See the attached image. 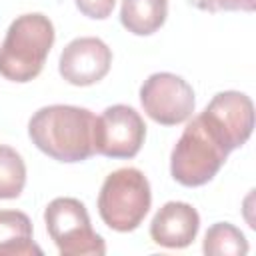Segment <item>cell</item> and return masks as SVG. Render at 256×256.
<instances>
[{"label":"cell","mask_w":256,"mask_h":256,"mask_svg":"<svg viewBox=\"0 0 256 256\" xmlns=\"http://www.w3.org/2000/svg\"><path fill=\"white\" fill-rule=\"evenodd\" d=\"M168 16V0H122L120 22L122 26L136 34H154Z\"/></svg>","instance_id":"cell-12"},{"label":"cell","mask_w":256,"mask_h":256,"mask_svg":"<svg viewBox=\"0 0 256 256\" xmlns=\"http://www.w3.org/2000/svg\"><path fill=\"white\" fill-rule=\"evenodd\" d=\"M146 138L142 116L124 104L108 106L94 122V154L106 158H134Z\"/></svg>","instance_id":"cell-6"},{"label":"cell","mask_w":256,"mask_h":256,"mask_svg":"<svg viewBox=\"0 0 256 256\" xmlns=\"http://www.w3.org/2000/svg\"><path fill=\"white\" fill-rule=\"evenodd\" d=\"M200 216L188 202H166L150 222V238L164 248H186L194 242Z\"/></svg>","instance_id":"cell-10"},{"label":"cell","mask_w":256,"mask_h":256,"mask_svg":"<svg viewBox=\"0 0 256 256\" xmlns=\"http://www.w3.org/2000/svg\"><path fill=\"white\" fill-rule=\"evenodd\" d=\"M96 116L88 108L52 104L44 106L28 122L32 144L58 162H82L94 154Z\"/></svg>","instance_id":"cell-1"},{"label":"cell","mask_w":256,"mask_h":256,"mask_svg":"<svg viewBox=\"0 0 256 256\" xmlns=\"http://www.w3.org/2000/svg\"><path fill=\"white\" fill-rule=\"evenodd\" d=\"M46 230L62 256H102L106 244L92 230L86 206L76 198H54L44 212Z\"/></svg>","instance_id":"cell-5"},{"label":"cell","mask_w":256,"mask_h":256,"mask_svg":"<svg viewBox=\"0 0 256 256\" xmlns=\"http://www.w3.org/2000/svg\"><path fill=\"white\" fill-rule=\"evenodd\" d=\"M230 150L224 146L220 136L198 114L192 122H188L172 150V178L182 186H202L218 174Z\"/></svg>","instance_id":"cell-3"},{"label":"cell","mask_w":256,"mask_h":256,"mask_svg":"<svg viewBox=\"0 0 256 256\" xmlns=\"http://www.w3.org/2000/svg\"><path fill=\"white\" fill-rule=\"evenodd\" d=\"M112 64V50L94 36L76 38L60 54L58 70L62 78L74 86H90L100 82Z\"/></svg>","instance_id":"cell-9"},{"label":"cell","mask_w":256,"mask_h":256,"mask_svg":"<svg viewBox=\"0 0 256 256\" xmlns=\"http://www.w3.org/2000/svg\"><path fill=\"white\" fill-rule=\"evenodd\" d=\"M40 256L32 240V222L20 210H0V256Z\"/></svg>","instance_id":"cell-11"},{"label":"cell","mask_w":256,"mask_h":256,"mask_svg":"<svg viewBox=\"0 0 256 256\" xmlns=\"http://www.w3.org/2000/svg\"><path fill=\"white\" fill-rule=\"evenodd\" d=\"M78 10L88 16V18H96V20H104L112 14L116 0H74Z\"/></svg>","instance_id":"cell-15"},{"label":"cell","mask_w":256,"mask_h":256,"mask_svg":"<svg viewBox=\"0 0 256 256\" xmlns=\"http://www.w3.org/2000/svg\"><path fill=\"white\" fill-rule=\"evenodd\" d=\"M24 184L26 166L22 156L10 146H0V200L18 198Z\"/></svg>","instance_id":"cell-14"},{"label":"cell","mask_w":256,"mask_h":256,"mask_svg":"<svg viewBox=\"0 0 256 256\" xmlns=\"http://www.w3.org/2000/svg\"><path fill=\"white\" fill-rule=\"evenodd\" d=\"M202 250L210 256H244L248 254V240L234 224L216 222L208 228Z\"/></svg>","instance_id":"cell-13"},{"label":"cell","mask_w":256,"mask_h":256,"mask_svg":"<svg viewBox=\"0 0 256 256\" xmlns=\"http://www.w3.org/2000/svg\"><path fill=\"white\" fill-rule=\"evenodd\" d=\"M196 6L208 12H218V10H254V0H196Z\"/></svg>","instance_id":"cell-16"},{"label":"cell","mask_w":256,"mask_h":256,"mask_svg":"<svg viewBox=\"0 0 256 256\" xmlns=\"http://www.w3.org/2000/svg\"><path fill=\"white\" fill-rule=\"evenodd\" d=\"M152 204L150 184L138 168H120L106 176L98 194L102 222L116 232H132L140 226Z\"/></svg>","instance_id":"cell-4"},{"label":"cell","mask_w":256,"mask_h":256,"mask_svg":"<svg viewBox=\"0 0 256 256\" xmlns=\"http://www.w3.org/2000/svg\"><path fill=\"white\" fill-rule=\"evenodd\" d=\"M54 44V26L44 14L18 16L0 46V74L12 82L36 78Z\"/></svg>","instance_id":"cell-2"},{"label":"cell","mask_w":256,"mask_h":256,"mask_svg":"<svg viewBox=\"0 0 256 256\" xmlns=\"http://www.w3.org/2000/svg\"><path fill=\"white\" fill-rule=\"evenodd\" d=\"M200 116L220 136L224 146L232 152L246 144L254 128V106L252 100L236 90L218 92Z\"/></svg>","instance_id":"cell-8"},{"label":"cell","mask_w":256,"mask_h":256,"mask_svg":"<svg viewBox=\"0 0 256 256\" xmlns=\"http://www.w3.org/2000/svg\"><path fill=\"white\" fill-rule=\"evenodd\" d=\"M140 102L154 122L176 126L192 116L194 90L184 78L172 72H156L144 80L140 88Z\"/></svg>","instance_id":"cell-7"}]
</instances>
